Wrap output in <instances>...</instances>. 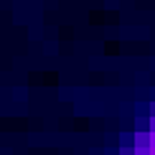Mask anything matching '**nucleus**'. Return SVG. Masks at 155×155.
<instances>
[{"label": "nucleus", "mask_w": 155, "mask_h": 155, "mask_svg": "<svg viewBox=\"0 0 155 155\" xmlns=\"http://www.w3.org/2000/svg\"><path fill=\"white\" fill-rule=\"evenodd\" d=\"M132 155H150V143H147V132H137L135 135V147Z\"/></svg>", "instance_id": "obj_1"}, {"label": "nucleus", "mask_w": 155, "mask_h": 155, "mask_svg": "<svg viewBox=\"0 0 155 155\" xmlns=\"http://www.w3.org/2000/svg\"><path fill=\"white\" fill-rule=\"evenodd\" d=\"M150 132H155V114L150 117Z\"/></svg>", "instance_id": "obj_2"}]
</instances>
